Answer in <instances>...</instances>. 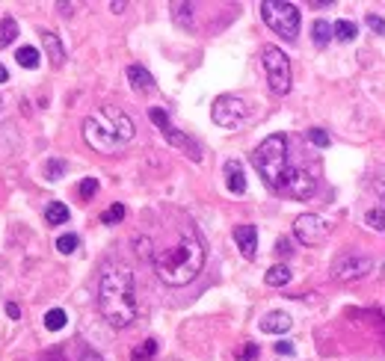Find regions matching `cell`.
<instances>
[{
    "instance_id": "20",
    "label": "cell",
    "mask_w": 385,
    "mask_h": 361,
    "mask_svg": "<svg viewBox=\"0 0 385 361\" xmlns=\"http://www.w3.org/2000/svg\"><path fill=\"white\" fill-rule=\"evenodd\" d=\"M15 39H18V21L12 15H6L0 21V48H9Z\"/></svg>"
},
{
    "instance_id": "14",
    "label": "cell",
    "mask_w": 385,
    "mask_h": 361,
    "mask_svg": "<svg viewBox=\"0 0 385 361\" xmlns=\"http://www.w3.org/2000/svg\"><path fill=\"white\" fill-rule=\"evenodd\" d=\"M225 184H228V190H232L234 196L246 193V172H244V166H240L237 160L225 163Z\"/></svg>"
},
{
    "instance_id": "27",
    "label": "cell",
    "mask_w": 385,
    "mask_h": 361,
    "mask_svg": "<svg viewBox=\"0 0 385 361\" xmlns=\"http://www.w3.org/2000/svg\"><path fill=\"white\" fill-rule=\"evenodd\" d=\"M125 220V205H119V201H116V205H110L104 213H101V222L104 225H116V222H122Z\"/></svg>"
},
{
    "instance_id": "19",
    "label": "cell",
    "mask_w": 385,
    "mask_h": 361,
    "mask_svg": "<svg viewBox=\"0 0 385 361\" xmlns=\"http://www.w3.org/2000/svg\"><path fill=\"white\" fill-rule=\"evenodd\" d=\"M355 36H359V27H355L353 21L341 18V21L332 24V39H338V42H353Z\"/></svg>"
},
{
    "instance_id": "26",
    "label": "cell",
    "mask_w": 385,
    "mask_h": 361,
    "mask_svg": "<svg viewBox=\"0 0 385 361\" xmlns=\"http://www.w3.org/2000/svg\"><path fill=\"white\" fill-rule=\"evenodd\" d=\"M65 160H60V157H51V160L45 163V178L48 181H60V175H63V172H65Z\"/></svg>"
},
{
    "instance_id": "4",
    "label": "cell",
    "mask_w": 385,
    "mask_h": 361,
    "mask_svg": "<svg viewBox=\"0 0 385 361\" xmlns=\"http://www.w3.org/2000/svg\"><path fill=\"white\" fill-rule=\"evenodd\" d=\"M252 166L258 169V175L264 178V184L270 190H282L284 178L291 172V163H288V137L284 134H273L267 137L258 148L252 151Z\"/></svg>"
},
{
    "instance_id": "1",
    "label": "cell",
    "mask_w": 385,
    "mask_h": 361,
    "mask_svg": "<svg viewBox=\"0 0 385 361\" xmlns=\"http://www.w3.org/2000/svg\"><path fill=\"white\" fill-rule=\"evenodd\" d=\"M98 311L113 329H127L137 320L134 272L122 264H107L98 281Z\"/></svg>"
},
{
    "instance_id": "5",
    "label": "cell",
    "mask_w": 385,
    "mask_h": 361,
    "mask_svg": "<svg viewBox=\"0 0 385 361\" xmlns=\"http://www.w3.org/2000/svg\"><path fill=\"white\" fill-rule=\"evenodd\" d=\"M261 18L273 33L282 39L294 42L299 36V9L288 0H264L261 4Z\"/></svg>"
},
{
    "instance_id": "12",
    "label": "cell",
    "mask_w": 385,
    "mask_h": 361,
    "mask_svg": "<svg viewBox=\"0 0 385 361\" xmlns=\"http://www.w3.org/2000/svg\"><path fill=\"white\" fill-rule=\"evenodd\" d=\"M234 243H237V249L244 258H252L258 255V228L255 225H237L234 228Z\"/></svg>"
},
{
    "instance_id": "36",
    "label": "cell",
    "mask_w": 385,
    "mask_h": 361,
    "mask_svg": "<svg viewBox=\"0 0 385 361\" xmlns=\"http://www.w3.org/2000/svg\"><path fill=\"white\" fill-rule=\"evenodd\" d=\"M6 314L12 317V320H18V317H21V308L15 305V302H6Z\"/></svg>"
},
{
    "instance_id": "32",
    "label": "cell",
    "mask_w": 385,
    "mask_h": 361,
    "mask_svg": "<svg viewBox=\"0 0 385 361\" xmlns=\"http://www.w3.org/2000/svg\"><path fill=\"white\" fill-rule=\"evenodd\" d=\"M98 193V178H83V184H80V196L83 198H92Z\"/></svg>"
},
{
    "instance_id": "3",
    "label": "cell",
    "mask_w": 385,
    "mask_h": 361,
    "mask_svg": "<svg viewBox=\"0 0 385 361\" xmlns=\"http://www.w3.org/2000/svg\"><path fill=\"white\" fill-rule=\"evenodd\" d=\"M134 134H137L134 122L119 107H101L95 115H89L83 122V139L101 154L119 151L122 146H127L134 139Z\"/></svg>"
},
{
    "instance_id": "33",
    "label": "cell",
    "mask_w": 385,
    "mask_h": 361,
    "mask_svg": "<svg viewBox=\"0 0 385 361\" xmlns=\"http://www.w3.org/2000/svg\"><path fill=\"white\" fill-rule=\"evenodd\" d=\"M252 358H258V343H246L244 350L237 353V361H252Z\"/></svg>"
},
{
    "instance_id": "22",
    "label": "cell",
    "mask_w": 385,
    "mask_h": 361,
    "mask_svg": "<svg viewBox=\"0 0 385 361\" xmlns=\"http://www.w3.org/2000/svg\"><path fill=\"white\" fill-rule=\"evenodd\" d=\"M15 60H18L21 68H36V65H39V51H36L33 45H24V48H18Z\"/></svg>"
},
{
    "instance_id": "35",
    "label": "cell",
    "mask_w": 385,
    "mask_h": 361,
    "mask_svg": "<svg viewBox=\"0 0 385 361\" xmlns=\"http://www.w3.org/2000/svg\"><path fill=\"white\" fill-rule=\"evenodd\" d=\"M276 353H279V355H294V343H291V341H279V343H276Z\"/></svg>"
},
{
    "instance_id": "6",
    "label": "cell",
    "mask_w": 385,
    "mask_h": 361,
    "mask_svg": "<svg viewBox=\"0 0 385 361\" xmlns=\"http://www.w3.org/2000/svg\"><path fill=\"white\" fill-rule=\"evenodd\" d=\"M261 63H264V75H267V83L270 89L276 95H288L291 92V60L288 53L276 45H267L261 51Z\"/></svg>"
},
{
    "instance_id": "7",
    "label": "cell",
    "mask_w": 385,
    "mask_h": 361,
    "mask_svg": "<svg viewBox=\"0 0 385 361\" xmlns=\"http://www.w3.org/2000/svg\"><path fill=\"white\" fill-rule=\"evenodd\" d=\"M149 119L160 127V134L166 137L169 146H175V148H181V151H187V154H190V160H196V163L202 160V148H198V146H196V142H193L187 134H181L178 127H175L172 122H169L166 110H160V107H151V110H149Z\"/></svg>"
},
{
    "instance_id": "34",
    "label": "cell",
    "mask_w": 385,
    "mask_h": 361,
    "mask_svg": "<svg viewBox=\"0 0 385 361\" xmlns=\"http://www.w3.org/2000/svg\"><path fill=\"white\" fill-rule=\"evenodd\" d=\"M276 252H279L282 258H288V255L294 252V249H291V240H288V237H282V240L276 243Z\"/></svg>"
},
{
    "instance_id": "39",
    "label": "cell",
    "mask_w": 385,
    "mask_h": 361,
    "mask_svg": "<svg viewBox=\"0 0 385 361\" xmlns=\"http://www.w3.org/2000/svg\"><path fill=\"white\" fill-rule=\"evenodd\" d=\"M377 193H379V196L385 198V181H382V184H377Z\"/></svg>"
},
{
    "instance_id": "18",
    "label": "cell",
    "mask_w": 385,
    "mask_h": 361,
    "mask_svg": "<svg viewBox=\"0 0 385 361\" xmlns=\"http://www.w3.org/2000/svg\"><path fill=\"white\" fill-rule=\"evenodd\" d=\"M68 216H71V210L63 205V201H51V205L45 208V222L48 225H65Z\"/></svg>"
},
{
    "instance_id": "11",
    "label": "cell",
    "mask_w": 385,
    "mask_h": 361,
    "mask_svg": "<svg viewBox=\"0 0 385 361\" xmlns=\"http://www.w3.org/2000/svg\"><path fill=\"white\" fill-rule=\"evenodd\" d=\"M315 190H317V181L311 178L308 172L291 166L288 178H284V184H282L279 193H282V196H291V198H311V196H315Z\"/></svg>"
},
{
    "instance_id": "41",
    "label": "cell",
    "mask_w": 385,
    "mask_h": 361,
    "mask_svg": "<svg viewBox=\"0 0 385 361\" xmlns=\"http://www.w3.org/2000/svg\"><path fill=\"white\" fill-rule=\"evenodd\" d=\"M0 110H4V101H0Z\"/></svg>"
},
{
    "instance_id": "15",
    "label": "cell",
    "mask_w": 385,
    "mask_h": 361,
    "mask_svg": "<svg viewBox=\"0 0 385 361\" xmlns=\"http://www.w3.org/2000/svg\"><path fill=\"white\" fill-rule=\"evenodd\" d=\"M42 45H45V51H48V60L60 68L63 63H65V48H63V42L56 39L51 30H42Z\"/></svg>"
},
{
    "instance_id": "40",
    "label": "cell",
    "mask_w": 385,
    "mask_h": 361,
    "mask_svg": "<svg viewBox=\"0 0 385 361\" xmlns=\"http://www.w3.org/2000/svg\"><path fill=\"white\" fill-rule=\"evenodd\" d=\"M4 272H6V264H4V261H0V281H4Z\"/></svg>"
},
{
    "instance_id": "23",
    "label": "cell",
    "mask_w": 385,
    "mask_h": 361,
    "mask_svg": "<svg viewBox=\"0 0 385 361\" xmlns=\"http://www.w3.org/2000/svg\"><path fill=\"white\" fill-rule=\"evenodd\" d=\"M65 323H68V317H65L63 308H51L45 314V329L48 331H60V329H65Z\"/></svg>"
},
{
    "instance_id": "28",
    "label": "cell",
    "mask_w": 385,
    "mask_h": 361,
    "mask_svg": "<svg viewBox=\"0 0 385 361\" xmlns=\"http://www.w3.org/2000/svg\"><path fill=\"white\" fill-rule=\"evenodd\" d=\"M80 246V237L77 234H63V237H56V249H60L63 255H71Z\"/></svg>"
},
{
    "instance_id": "24",
    "label": "cell",
    "mask_w": 385,
    "mask_h": 361,
    "mask_svg": "<svg viewBox=\"0 0 385 361\" xmlns=\"http://www.w3.org/2000/svg\"><path fill=\"white\" fill-rule=\"evenodd\" d=\"M365 225L370 231H385V208H370L365 213Z\"/></svg>"
},
{
    "instance_id": "13",
    "label": "cell",
    "mask_w": 385,
    "mask_h": 361,
    "mask_svg": "<svg viewBox=\"0 0 385 361\" xmlns=\"http://www.w3.org/2000/svg\"><path fill=\"white\" fill-rule=\"evenodd\" d=\"M291 326H294V320L284 311H270L264 320H261V331H264V335H284Z\"/></svg>"
},
{
    "instance_id": "17",
    "label": "cell",
    "mask_w": 385,
    "mask_h": 361,
    "mask_svg": "<svg viewBox=\"0 0 385 361\" xmlns=\"http://www.w3.org/2000/svg\"><path fill=\"white\" fill-rule=\"evenodd\" d=\"M291 279H294V272H291V267H284V264L270 267V270H267V276H264V281H267L270 287H284Z\"/></svg>"
},
{
    "instance_id": "10",
    "label": "cell",
    "mask_w": 385,
    "mask_h": 361,
    "mask_svg": "<svg viewBox=\"0 0 385 361\" xmlns=\"http://www.w3.org/2000/svg\"><path fill=\"white\" fill-rule=\"evenodd\" d=\"M326 234H329V222H326L323 216H317V213H303V216H296V222H294V237L303 243V246H317V243L326 240Z\"/></svg>"
},
{
    "instance_id": "30",
    "label": "cell",
    "mask_w": 385,
    "mask_h": 361,
    "mask_svg": "<svg viewBox=\"0 0 385 361\" xmlns=\"http://www.w3.org/2000/svg\"><path fill=\"white\" fill-rule=\"evenodd\" d=\"M190 4H172V12H175V21L181 27H190Z\"/></svg>"
},
{
    "instance_id": "16",
    "label": "cell",
    "mask_w": 385,
    "mask_h": 361,
    "mask_svg": "<svg viewBox=\"0 0 385 361\" xmlns=\"http://www.w3.org/2000/svg\"><path fill=\"white\" fill-rule=\"evenodd\" d=\"M127 83H131L137 92H151L154 89V77L142 65H127Z\"/></svg>"
},
{
    "instance_id": "38",
    "label": "cell",
    "mask_w": 385,
    "mask_h": 361,
    "mask_svg": "<svg viewBox=\"0 0 385 361\" xmlns=\"http://www.w3.org/2000/svg\"><path fill=\"white\" fill-rule=\"evenodd\" d=\"M6 77H9V71H6L4 65H0V83H6Z\"/></svg>"
},
{
    "instance_id": "25",
    "label": "cell",
    "mask_w": 385,
    "mask_h": 361,
    "mask_svg": "<svg viewBox=\"0 0 385 361\" xmlns=\"http://www.w3.org/2000/svg\"><path fill=\"white\" fill-rule=\"evenodd\" d=\"M154 353H158V341L149 338V341H142L137 350L131 353V358H134V361H149V358H154Z\"/></svg>"
},
{
    "instance_id": "21",
    "label": "cell",
    "mask_w": 385,
    "mask_h": 361,
    "mask_svg": "<svg viewBox=\"0 0 385 361\" xmlns=\"http://www.w3.org/2000/svg\"><path fill=\"white\" fill-rule=\"evenodd\" d=\"M311 36H315V45H317V48H326V45H329V39H332V27H329V21H315V24H311Z\"/></svg>"
},
{
    "instance_id": "31",
    "label": "cell",
    "mask_w": 385,
    "mask_h": 361,
    "mask_svg": "<svg viewBox=\"0 0 385 361\" xmlns=\"http://www.w3.org/2000/svg\"><path fill=\"white\" fill-rule=\"evenodd\" d=\"M365 24H367V30H370V33L385 36V18H382V15H374V12H370V15L365 18Z\"/></svg>"
},
{
    "instance_id": "42",
    "label": "cell",
    "mask_w": 385,
    "mask_h": 361,
    "mask_svg": "<svg viewBox=\"0 0 385 361\" xmlns=\"http://www.w3.org/2000/svg\"><path fill=\"white\" fill-rule=\"evenodd\" d=\"M382 272H385V264H382Z\"/></svg>"
},
{
    "instance_id": "37",
    "label": "cell",
    "mask_w": 385,
    "mask_h": 361,
    "mask_svg": "<svg viewBox=\"0 0 385 361\" xmlns=\"http://www.w3.org/2000/svg\"><path fill=\"white\" fill-rule=\"evenodd\" d=\"M80 361H101V358H98L95 353H89V350H87V353H83V355H80Z\"/></svg>"
},
{
    "instance_id": "29",
    "label": "cell",
    "mask_w": 385,
    "mask_h": 361,
    "mask_svg": "<svg viewBox=\"0 0 385 361\" xmlns=\"http://www.w3.org/2000/svg\"><path fill=\"white\" fill-rule=\"evenodd\" d=\"M308 142H311V146H317V148H326V146H329V134H326L323 127H311Z\"/></svg>"
},
{
    "instance_id": "9",
    "label": "cell",
    "mask_w": 385,
    "mask_h": 361,
    "mask_svg": "<svg viewBox=\"0 0 385 361\" xmlns=\"http://www.w3.org/2000/svg\"><path fill=\"white\" fill-rule=\"evenodd\" d=\"M210 119L220 127H237L246 119V104L237 95H220L210 107Z\"/></svg>"
},
{
    "instance_id": "2",
    "label": "cell",
    "mask_w": 385,
    "mask_h": 361,
    "mask_svg": "<svg viewBox=\"0 0 385 361\" xmlns=\"http://www.w3.org/2000/svg\"><path fill=\"white\" fill-rule=\"evenodd\" d=\"M151 261H154V272H158V279L163 284L184 287V284H190L198 272H202V267H205V246H202V240H198L196 234H184L175 246L160 249Z\"/></svg>"
},
{
    "instance_id": "8",
    "label": "cell",
    "mask_w": 385,
    "mask_h": 361,
    "mask_svg": "<svg viewBox=\"0 0 385 361\" xmlns=\"http://www.w3.org/2000/svg\"><path fill=\"white\" fill-rule=\"evenodd\" d=\"M370 270H374V261H370L367 255L347 252L332 264V276H335V281H359V279L367 276Z\"/></svg>"
}]
</instances>
